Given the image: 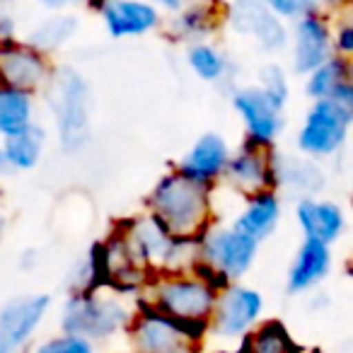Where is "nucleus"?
Here are the masks:
<instances>
[{
	"label": "nucleus",
	"instance_id": "nucleus-1",
	"mask_svg": "<svg viewBox=\"0 0 353 353\" xmlns=\"http://www.w3.org/2000/svg\"><path fill=\"white\" fill-rule=\"evenodd\" d=\"M150 216L172 237L196 240L208 230L211 218V187L194 182L182 172H170L150 194Z\"/></svg>",
	"mask_w": 353,
	"mask_h": 353
},
{
	"label": "nucleus",
	"instance_id": "nucleus-2",
	"mask_svg": "<svg viewBox=\"0 0 353 353\" xmlns=\"http://www.w3.org/2000/svg\"><path fill=\"white\" fill-rule=\"evenodd\" d=\"M216 298L218 290L213 285H208L192 271H184V274H160L152 279L148 285V300L143 305L174 319L199 339H203V334H208V319Z\"/></svg>",
	"mask_w": 353,
	"mask_h": 353
},
{
	"label": "nucleus",
	"instance_id": "nucleus-3",
	"mask_svg": "<svg viewBox=\"0 0 353 353\" xmlns=\"http://www.w3.org/2000/svg\"><path fill=\"white\" fill-rule=\"evenodd\" d=\"M131 307L119 293L90 288L70 293L61 307V332L83 336L92 343L117 339L133 319Z\"/></svg>",
	"mask_w": 353,
	"mask_h": 353
},
{
	"label": "nucleus",
	"instance_id": "nucleus-4",
	"mask_svg": "<svg viewBox=\"0 0 353 353\" xmlns=\"http://www.w3.org/2000/svg\"><path fill=\"white\" fill-rule=\"evenodd\" d=\"M51 109L61 145L78 152L90 136V90L78 70L65 65L51 75Z\"/></svg>",
	"mask_w": 353,
	"mask_h": 353
},
{
	"label": "nucleus",
	"instance_id": "nucleus-5",
	"mask_svg": "<svg viewBox=\"0 0 353 353\" xmlns=\"http://www.w3.org/2000/svg\"><path fill=\"white\" fill-rule=\"evenodd\" d=\"M353 121V109L334 102V99H314L305 114V121L298 133V148L305 157H329L348 138Z\"/></svg>",
	"mask_w": 353,
	"mask_h": 353
},
{
	"label": "nucleus",
	"instance_id": "nucleus-6",
	"mask_svg": "<svg viewBox=\"0 0 353 353\" xmlns=\"http://www.w3.org/2000/svg\"><path fill=\"white\" fill-rule=\"evenodd\" d=\"M259 245L235 228H208L199 235V261L225 283H237L256 259Z\"/></svg>",
	"mask_w": 353,
	"mask_h": 353
},
{
	"label": "nucleus",
	"instance_id": "nucleus-7",
	"mask_svg": "<svg viewBox=\"0 0 353 353\" xmlns=\"http://www.w3.org/2000/svg\"><path fill=\"white\" fill-rule=\"evenodd\" d=\"M133 353H201V339L174 319L143 305L128 324Z\"/></svg>",
	"mask_w": 353,
	"mask_h": 353
},
{
	"label": "nucleus",
	"instance_id": "nucleus-8",
	"mask_svg": "<svg viewBox=\"0 0 353 353\" xmlns=\"http://www.w3.org/2000/svg\"><path fill=\"white\" fill-rule=\"evenodd\" d=\"M261 314H264V295L250 285L230 283L218 290L208 319V332L223 341H235L245 336L256 322H261Z\"/></svg>",
	"mask_w": 353,
	"mask_h": 353
},
{
	"label": "nucleus",
	"instance_id": "nucleus-9",
	"mask_svg": "<svg viewBox=\"0 0 353 353\" xmlns=\"http://www.w3.org/2000/svg\"><path fill=\"white\" fill-rule=\"evenodd\" d=\"M225 20L232 32L247 37L264 51H281L288 44V30L283 20L274 15L261 0H232Z\"/></svg>",
	"mask_w": 353,
	"mask_h": 353
},
{
	"label": "nucleus",
	"instance_id": "nucleus-10",
	"mask_svg": "<svg viewBox=\"0 0 353 353\" xmlns=\"http://www.w3.org/2000/svg\"><path fill=\"white\" fill-rule=\"evenodd\" d=\"M51 78L49 61L30 44H17L12 39L0 41V85L15 90H32L46 85Z\"/></svg>",
	"mask_w": 353,
	"mask_h": 353
},
{
	"label": "nucleus",
	"instance_id": "nucleus-11",
	"mask_svg": "<svg viewBox=\"0 0 353 353\" xmlns=\"http://www.w3.org/2000/svg\"><path fill=\"white\" fill-rule=\"evenodd\" d=\"M51 307V295L46 293H30V295H17V298L8 300L0 307V334L8 339L15 351L34 339L37 329L41 327L44 317L49 314Z\"/></svg>",
	"mask_w": 353,
	"mask_h": 353
},
{
	"label": "nucleus",
	"instance_id": "nucleus-12",
	"mask_svg": "<svg viewBox=\"0 0 353 353\" xmlns=\"http://www.w3.org/2000/svg\"><path fill=\"white\" fill-rule=\"evenodd\" d=\"M232 107L240 114L242 123L247 128V141L256 145L269 148L281 133L283 119L281 109L266 99V94L259 88H242L232 92Z\"/></svg>",
	"mask_w": 353,
	"mask_h": 353
},
{
	"label": "nucleus",
	"instance_id": "nucleus-13",
	"mask_svg": "<svg viewBox=\"0 0 353 353\" xmlns=\"http://www.w3.org/2000/svg\"><path fill=\"white\" fill-rule=\"evenodd\" d=\"M271 160H274V155L269 152V148L247 141L235 155H230L223 174L228 176V182L237 192L250 196V194L264 192V189H274Z\"/></svg>",
	"mask_w": 353,
	"mask_h": 353
},
{
	"label": "nucleus",
	"instance_id": "nucleus-14",
	"mask_svg": "<svg viewBox=\"0 0 353 353\" xmlns=\"http://www.w3.org/2000/svg\"><path fill=\"white\" fill-rule=\"evenodd\" d=\"M332 56V30L319 12L295 20L293 30V70L310 75Z\"/></svg>",
	"mask_w": 353,
	"mask_h": 353
},
{
	"label": "nucleus",
	"instance_id": "nucleus-15",
	"mask_svg": "<svg viewBox=\"0 0 353 353\" xmlns=\"http://www.w3.org/2000/svg\"><path fill=\"white\" fill-rule=\"evenodd\" d=\"M99 15L114 39L143 37L160 25V10L150 0H104Z\"/></svg>",
	"mask_w": 353,
	"mask_h": 353
},
{
	"label": "nucleus",
	"instance_id": "nucleus-16",
	"mask_svg": "<svg viewBox=\"0 0 353 353\" xmlns=\"http://www.w3.org/2000/svg\"><path fill=\"white\" fill-rule=\"evenodd\" d=\"M332 247L317 240H303L293 261H290L285 288L290 295H303L314 290L332 271Z\"/></svg>",
	"mask_w": 353,
	"mask_h": 353
},
{
	"label": "nucleus",
	"instance_id": "nucleus-17",
	"mask_svg": "<svg viewBox=\"0 0 353 353\" xmlns=\"http://www.w3.org/2000/svg\"><path fill=\"white\" fill-rule=\"evenodd\" d=\"M230 160V145L221 133H203L189 152L182 157L176 172H182L184 176L194 179V182L211 184L213 179L223 176L225 165Z\"/></svg>",
	"mask_w": 353,
	"mask_h": 353
},
{
	"label": "nucleus",
	"instance_id": "nucleus-18",
	"mask_svg": "<svg viewBox=\"0 0 353 353\" xmlns=\"http://www.w3.org/2000/svg\"><path fill=\"white\" fill-rule=\"evenodd\" d=\"M274 189L298 194L300 199H314L324 189V172L312 157L300 155H274Z\"/></svg>",
	"mask_w": 353,
	"mask_h": 353
},
{
	"label": "nucleus",
	"instance_id": "nucleus-19",
	"mask_svg": "<svg viewBox=\"0 0 353 353\" xmlns=\"http://www.w3.org/2000/svg\"><path fill=\"white\" fill-rule=\"evenodd\" d=\"M298 225L303 230L305 240H317L322 245L332 247L346 230V216L343 208L334 201H322V199H300L298 208Z\"/></svg>",
	"mask_w": 353,
	"mask_h": 353
},
{
	"label": "nucleus",
	"instance_id": "nucleus-20",
	"mask_svg": "<svg viewBox=\"0 0 353 353\" xmlns=\"http://www.w3.org/2000/svg\"><path fill=\"white\" fill-rule=\"evenodd\" d=\"M279 221H281L279 192H276V189H264V192H256L247 196L245 208H242V213L235 218L232 228L259 245L261 240H266V237L276 230Z\"/></svg>",
	"mask_w": 353,
	"mask_h": 353
},
{
	"label": "nucleus",
	"instance_id": "nucleus-21",
	"mask_svg": "<svg viewBox=\"0 0 353 353\" xmlns=\"http://www.w3.org/2000/svg\"><path fill=\"white\" fill-rule=\"evenodd\" d=\"M46 145V133L39 123H30L22 131L3 138V162L12 170H32L39 165Z\"/></svg>",
	"mask_w": 353,
	"mask_h": 353
},
{
	"label": "nucleus",
	"instance_id": "nucleus-22",
	"mask_svg": "<svg viewBox=\"0 0 353 353\" xmlns=\"http://www.w3.org/2000/svg\"><path fill=\"white\" fill-rule=\"evenodd\" d=\"M237 353H300V346L281 319H264L240 339Z\"/></svg>",
	"mask_w": 353,
	"mask_h": 353
},
{
	"label": "nucleus",
	"instance_id": "nucleus-23",
	"mask_svg": "<svg viewBox=\"0 0 353 353\" xmlns=\"http://www.w3.org/2000/svg\"><path fill=\"white\" fill-rule=\"evenodd\" d=\"M34 123L32 92L0 85V136L8 138Z\"/></svg>",
	"mask_w": 353,
	"mask_h": 353
},
{
	"label": "nucleus",
	"instance_id": "nucleus-24",
	"mask_svg": "<svg viewBox=\"0 0 353 353\" xmlns=\"http://www.w3.org/2000/svg\"><path fill=\"white\" fill-rule=\"evenodd\" d=\"M351 80V65L343 56H329L322 65L312 70L305 80V92L312 99H327L341 83Z\"/></svg>",
	"mask_w": 353,
	"mask_h": 353
},
{
	"label": "nucleus",
	"instance_id": "nucleus-25",
	"mask_svg": "<svg viewBox=\"0 0 353 353\" xmlns=\"http://www.w3.org/2000/svg\"><path fill=\"white\" fill-rule=\"evenodd\" d=\"M75 30H78V20L73 15H54L37 25V30L30 37V46L46 56L51 51L61 49L63 44H68L73 39Z\"/></svg>",
	"mask_w": 353,
	"mask_h": 353
},
{
	"label": "nucleus",
	"instance_id": "nucleus-26",
	"mask_svg": "<svg viewBox=\"0 0 353 353\" xmlns=\"http://www.w3.org/2000/svg\"><path fill=\"white\" fill-rule=\"evenodd\" d=\"M187 61L194 73L201 80H206V83H218L228 73L225 54L221 49H216L213 44H206V41H196V44L189 46Z\"/></svg>",
	"mask_w": 353,
	"mask_h": 353
},
{
	"label": "nucleus",
	"instance_id": "nucleus-27",
	"mask_svg": "<svg viewBox=\"0 0 353 353\" xmlns=\"http://www.w3.org/2000/svg\"><path fill=\"white\" fill-rule=\"evenodd\" d=\"M256 88L266 94V99H269L276 109L283 112V107L288 104V97H290V85H288V75H285V70L281 68L279 63L261 65L259 85H256Z\"/></svg>",
	"mask_w": 353,
	"mask_h": 353
},
{
	"label": "nucleus",
	"instance_id": "nucleus-28",
	"mask_svg": "<svg viewBox=\"0 0 353 353\" xmlns=\"http://www.w3.org/2000/svg\"><path fill=\"white\" fill-rule=\"evenodd\" d=\"M30 353H94V343L83 336H75V334L61 332L37 341Z\"/></svg>",
	"mask_w": 353,
	"mask_h": 353
},
{
	"label": "nucleus",
	"instance_id": "nucleus-29",
	"mask_svg": "<svg viewBox=\"0 0 353 353\" xmlns=\"http://www.w3.org/2000/svg\"><path fill=\"white\" fill-rule=\"evenodd\" d=\"M279 20H298V17L319 12L317 0H261Z\"/></svg>",
	"mask_w": 353,
	"mask_h": 353
},
{
	"label": "nucleus",
	"instance_id": "nucleus-30",
	"mask_svg": "<svg viewBox=\"0 0 353 353\" xmlns=\"http://www.w3.org/2000/svg\"><path fill=\"white\" fill-rule=\"evenodd\" d=\"M176 27H182V32H187V34H192V37H201L211 30V17H208L206 8H199V6L189 8V10H184L182 15H179Z\"/></svg>",
	"mask_w": 353,
	"mask_h": 353
},
{
	"label": "nucleus",
	"instance_id": "nucleus-31",
	"mask_svg": "<svg viewBox=\"0 0 353 353\" xmlns=\"http://www.w3.org/2000/svg\"><path fill=\"white\" fill-rule=\"evenodd\" d=\"M332 46L336 51V56H343V59H351L353 54V25L348 20H343L341 25L336 27L332 37Z\"/></svg>",
	"mask_w": 353,
	"mask_h": 353
},
{
	"label": "nucleus",
	"instance_id": "nucleus-32",
	"mask_svg": "<svg viewBox=\"0 0 353 353\" xmlns=\"http://www.w3.org/2000/svg\"><path fill=\"white\" fill-rule=\"evenodd\" d=\"M12 30H15V22H12L10 12L0 10V41L12 39Z\"/></svg>",
	"mask_w": 353,
	"mask_h": 353
},
{
	"label": "nucleus",
	"instance_id": "nucleus-33",
	"mask_svg": "<svg viewBox=\"0 0 353 353\" xmlns=\"http://www.w3.org/2000/svg\"><path fill=\"white\" fill-rule=\"evenodd\" d=\"M39 6L51 8V10H61V8H70V6H80L85 0H37Z\"/></svg>",
	"mask_w": 353,
	"mask_h": 353
},
{
	"label": "nucleus",
	"instance_id": "nucleus-34",
	"mask_svg": "<svg viewBox=\"0 0 353 353\" xmlns=\"http://www.w3.org/2000/svg\"><path fill=\"white\" fill-rule=\"evenodd\" d=\"M152 6H160V8H165V10H179V8L184 6V0H150Z\"/></svg>",
	"mask_w": 353,
	"mask_h": 353
},
{
	"label": "nucleus",
	"instance_id": "nucleus-35",
	"mask_svg": "<svg viewBox=\"0 0 353 353\" xmlns=\"http://www.w3.org/2000/svg\"><path fill=\"white\" fill-rule=\"evenodd\" d=\"M0 353H15V348L8 343V339L3 334H0Z\"/></svg>",
	"mask_w": 353,
	"mask_h": 353
},
{
	"label": "nucleus",
	"instance_id": "nucleus-36",
	"mask_svg": "<svg viewBox=\"0 0 353 353\" xmlns=\"http://www.w3.org/2000/svg\"><path fill=\"white\" fill-rule=\"evenodd\" d=\"M319 6H341V3H348V0H317Z\"/></svg>",
	"mask_w": 353,
	"mask_h": 353
},
{
	"label": "nucleus",
	"instance_id": "nucleus-37",
	"mask_svg": "<svg viewBox=\"0 0 353 353\" xmlns=\"http://www.w3.org/2000/svg\"><path fill=\"white\" fill-rule=\"evenodd\" d=\"M213 353H237V351H228V348H218V351H213Z\"/></svg>",
	"mask_w": 353,
	"mask_h": 353
},
{
	"label": "nucleus",
	"instance_id": "nucleus-38",
	"mask_svg": "<svg viewBox=\"0 0 353 353\" xmlns=\"http://www.w3.org/2000/svg\"><path fill=\"white\" fill-rule=\"evenodd\" d=\"M3 165H6V162H3V150H0V167H3Z\"/></svg>",
	"mask_w": 353,
	"mask_h": 353
},
{
	"label": "nucleus",
	"instance_id": "nucleus-39",
	"mask_svg": "<svg viewBox=\"0 0 353 353\" xmlns=\"http://www.w3.org/2000/svg\"><path fill=\"white\" fill-rule=\"evenodd\" d=\"M0 3H3V0H0Z\"/></svg>",
	"mask_w": 353,
	"mask_h": 353
}]
</instances>
